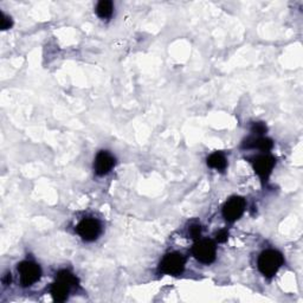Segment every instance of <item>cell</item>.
<instances>
[{
    "mask_svg": "<svg viewBox=\"0 0 303 303\" xmlns=\"http://www.w3.org/2000/svg\"><path fill=\"white\" fill-rule=\"evenodd\" d=\"M284 262L281 252L276 250H266L258 257V269L264 276L272 277L278 272Z\"/></svg>",
    "mask_w": 303,
    "mask_h": 303,
    "instance_id": "obj_1",
    "label": "cell"
},
{
    "mask_svg": "<svg viewBox=\"0 0 303 303\" xmlns=\"http://www.w3.org/2000/svg\"><path fill=\"white\" fill-rule=\"evenodd\" d=\"M186 260L182 254L170 252L167 254L160 263V272L166 275L176 276L184 272Z\"/></svg>",
    "mask_w": 303,
    "mask_h": 303,
    "instance_id": "obj_2",
    "label": "cell"
},
{
    "mask_svg": "<svg viewBox=\"0 0 303 303\" xmlns=\"http://www.w3.org/2000/svg\"><path fill=\"white\" fill-rule=\"evenodd\" d=\"M192 254L200 263H212L216 260L214 243L210 240H202L196 242V244L192 248Z\"/></svg>",
    "mask_w": 303,
    "mask_h": 303,
    "instance_id": "obj_3",
    "label": "cell"
},
{
    "mask_svg": "<svg viewBox=\"0 0 303 303\" xmlns=\"http://www.w3.org/2000/svg\"><path fill=\"white\" fill-rule=\"evenodd\" d=\"M18 272L20 275V282L22 286H30L36 283L42 276L40 266L38 264L25 260L18 266Z\"/></svg>",
    "mask_w": 303,
    "mask_h": 303,
    "instance_id": "obj_4",
    "label": "cell"
},
{
    "mask_svg": "<svg viewBox=\"0 0 303 303\" xmlns=\"http://www.w3.org/2000/svg\"><path fill=\"white\" fill-rule=\"evenodd\" d=\"M246 210V200L242 196H232L225 202L223 208V216L228 222H236L242 217Z\"/></svg>",
    "mask_w": 303,
    "mask_h": 303,
    "instance_id": "obj_5",
    "label": "cell"
},
{
    "mask_svg": "<svg viewBox=\"0 0 303 303\" xmlns=\"http://www.w3.org/2000/svg\"><path fill=\"white\" fill-rule=\"evenodd\" d=\"M77 232L84 240L92 242L98 240L100 234H101V224L96 219L86 218L77 225Z\"/></svg>",
    "mask_w": 303,
    "mask_h": 303,
    "instance_id": "obj_6",
    "label": "cell"
},
{
    "mask_svg": "<svg viewBox=\"0 0 303 303\" xmlns=\"http://www.w3.org/2000/svg\"><path fill=\"white\" fill-rule=\"evenodd\" d=\"M275 164L276 160L272 156L263 154V156H257L254 160V172L258 174V176L263 182H266L272 172Z\"/></svg>",
    "mask_w": 303,
    "mask_h": 303,
    "instance_id": "obj_7",
    "label": "cell"
},
{
    "mask_svg": "<svg viewBox=\"0 0 303 303\" xmlns=\"http://www.w3.org/2000/svg\"><path fill=\"white\" fill-rule=\"evenodd\" d=\"M115 165V159L108 152L102 150L96 156L94 162V170L98 176H104L109 173Z\"/></svg>",
    "mask_w": 303,
    "mask_h": 303,
    "instance_id": "obj_8",
    "label": "cell"
},
{
    "mask_svg": "<svg viewBox=\"0 0 303 303\" xmlns=\"http://www.w3.org/2000/svg\"><path fill=\"white\" fill-rule=\"evenodd\" d=\"M70 286L68 283L60 281V280H57L56 282L54 283L52 286H51V295L54 301L57 302H64L68 298V295H69V290Z\"/></svg>",
    "mask_w": 303,
    "mask_h": 303,
    "instance_id": "obj_9",
    "label": "cell"
},
{
    "mask_svg": "<svg viewBox=\"0 0 303 303\" xmlns=\"http://www.w3.org/2000/svg\"><path fill=\"white\" fill-rule=\"evenodd\" d=\"M274 146L272 141L268 138H248L244 144L246 148H258L262 152H269Z\"/></svg>",
    "mask_w": 303,
    "mask_h": 303,
    "instance_id": "obj_10",
    "label": "cell"
},
{
    "mask_svg": "<svg viewBox=\"0 0 303 303\" xmlns=\"http://www.w3.org/2000/svg\"><path fill=\"white\" fill-rule=\"evenodd\" d=\"M208 165L212 168H216L218 170H224L228 166V161L226 158H225L223 154L219 153V152H216V153L211 154L208 158Z\"/></svg>",
    "mask_w": 303,
    "mask_h": 303,
    "instance_id": "obj_11",
    "label": "cell"
},
{
    "mask_svg": "<svg viewBox=\"0 0 303 303\" xmlns=\"http://www.w3.org/2000/svg\"><path fill=\"white\" fill-rule=\"evenodd\" d=\"M112 2H109V0H102V2H100L98 6H96V14L100 18L102 19H107L110 18L112 14Z\"/></svg>",
    "mask_w": 303,
    "mask_h": 303,
    "instance_id": "obj_12",
    "label": "cell"
},
{
    "mask_svg": "<svg viewBox=\"0 0 303 303\" xmlns=\"http://www.w3.org/2000/svg\"><path fill=\"white\" fill-rule=\"evenodd\" d=\"M57 280H60V281L68 283L69 286H76L78 283V280L76 278L75 276L72 275V272H68V270H62L57 274Z\"/></svg>",
    "mask_w": 303,
    "mask_h": 303,
    "instance_id": "obj_13",
    "label": "cell"
},
{
    "mask_svg": "<svg viewBox=\"0 0 303 303\" xmlns=\"http://www.w3.org/2000/svg\"><path fill=\"white\" fill-rule=\"evenodd\" d=\"M251 130H252V133L257 135H263L266 132V126L264 124L263 122H256V124H252Z\"/></svg>",
    "mask_w": 303,
    "mask_h": 303,
    "instance_id": "obj_14",
    "label": "cell"
},
{
    "mask_svg": "<svg viewBox=\"0 0 303 303\" xmlns=\"http://www.w3.org/2000/svg\"><path fill=\"white\" fill-rule=\"evenodd\" d=\"M190 234H191L192 238H194V240H198L199 237H200L202 234V226L199 224H193L191 225V228H190Z\"/></svg>",
    "mask_w": 303,
    "mask_h": 303,
    "instance_id": "obj_15",
    "label": "cell"
},
{
    "mask_svg": "<svg viewBox=\"0 0 303 303\" xmlns=\"http://www.w3.org/2000/svg\"><path fill=\"white\" fill-rule=\"evenodd\" d=\"M12 26V19L2 12V30H8Z\"/></svg>",
    "mask_w": 303,
    "mask_h": 303,
    "instance_id": "obj_16",
    "label": "cell"
},
{
    "mask_svg": "<svg viewBox=\"0 0 303 303\" xmlns=\"http://www.w3.org/2000/svg\"><path fill=\"white\" fill-rule=\"evenodd\" d=\"M216 238H217V240L219 242V243H224V242L228 240V232L226 230H220L217 234H216Z\"/></svg>",
    "mask_w": 303,
    "mask_h": 303,
    "instance_id": "obj_17",
    "label": "cell"
},
{
    "mask_svg": "<svg viewBox=\"0 0 303 303\" xmlns=\"http://www.w3.org/2000/svg\"><path fill=\"white\" fill-rule=\"evenodd\" d=\"M4 282L6 284H8L11 282V274H6V278H4Z\"/></svg>",
    "mask_w": 303,
    "mask_h": 303,
    "instance_id": "obj_18",
    "label": "cell"
}]
</instances>
